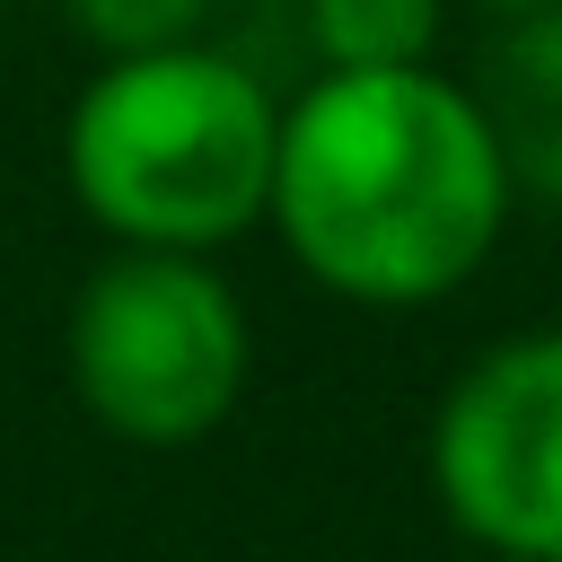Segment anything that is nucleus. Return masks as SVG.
<instances>
[{
    "label": "nucleus",
    "instance_id": "nucleus-2",
    "mask_svg": "<svg viewBox=\"0 0 562 562\" xmlns=\"http://www.w3.org/2000/svg\"><path fill=\"white\" fill-rule=\"evenodd\" d=\"M272 140L281 105L237 53L202 35L97 53V79L61 123V184L114 246L220 255L263 220Z\"/></svg>",
    "mask_w": 562,
    "mask_h": 562
},
{
    "label": "nucleus",
    "instance_id": "nucleus-6",
    "mask_svg": "<svg viewBox=\"0 0 562 562\" xmlns=\"http://www.w3.org/2000/svg\"><path fill=\"white\" fill-rule=\"evenodd\" d=\"M220 0H61V18L97 44V53H149V44H184L211 26Z\"/></svg>",
    "mask_w": 562,
    "mask_h": 562
},
{
    "label": "nucleus",
    "instance_id": "nucleus-4",
    "mask_svg": "<svg viewBox=\"0 0 562 562\" xmlns=\"http://www.w3.org/2000/svg\"><path fill=\"white\" fill-rule=\"evenodd\" d=\"M422 465L474 553L562 562V325L483 342L448 378Z\"/></svg>",
    "mask_w": 562,
    "mask_h": 562
},
{
    "label": "nucleus",
    "instance_id": "nucleus-5",
    "mask_svg": "<svg viewBox=\"0 0 562 562\" xmlns=\"http://www.w3.org/2000/svg\"><path fill=\"white\" fill-rule=\"evenodd\" d=\"M448 0H307V44L325 70H413L439 61Z\"/></svg>",
    "mask_w": 562,
    "mask_h": 562
},
{
    "label": "nucleus",
    "instance_id": "nucleus-1",
    "mask_svg": "<svg viewBox=\"0 0 562 562\" xmlns=\"http://www.w3.org/2000/svg\"><path fill=\"white\" fill-rule=\"evenodd\" d=\"M518 149L448 70H325L281 105L263 220L290 263L351 307H439L509 228Z\"/></svg>",
    "mask_w": 562,
    "mask_h": 562
},
{
    "label": "nucleus",
    "instance_id": "nucleus-3",
    "mask_svg": "<svg viewBox=\"0 0 562 562\" xmlns=\"http://www.w3.org/2000/svg\"><path fill=\"white\" fill-rule=\"evenodd\" d=\"M79 413L123 448H202L255 378L237 281L184 246H114L61 325Z\"/></svg>",
    "mask_w": 562,
    "mask_h": 562
},
{
    "label": "nucleus",
    "instance_id": "nucleus-8",
    "mask_svg": "<svg viewBox=\"0 0 562 562\" xmlns=\"http://www.w3.org/2000/svg\"><path fill=\"white\" fill-rule=\"evenodd\" d=\"M474 562H527V553H474Z\"/></svg>",
    "mask_w": 562,
    "mask_h": 562
},
{
    "label": "nucleus",
    "instance_id": "nucleus-7",
    "mask_svg": "<svg viewBox=\"0 0 562 562\" xmlns=\"http://www.w3.org/2000/svg\"><path fill=\"white\" fill-rule=\"evenodd\" d=\"M474 9H492V18H544V9H562V0H474Z\"/></svg>",
    "mask_w": 562,
    "mask_h": 562
}]
</instances>
